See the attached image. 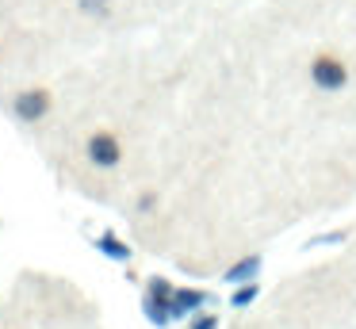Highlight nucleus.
Listing matches in <instances>:
<instances>
[{
  "label": "nucleus",
  "mask_w": 356,
  "mask_h": 329,
  "mask_svg": "<svg viewBox=\"0 0 356 329\" xmlns=\"http://www.w3.org/2000/svg\"><path fill=\"white\" fill-rule=\"evenodd\" d=\"M142 314L154 321L157 329L172 326V283L165 275H154L146 283V295H142Z\"/></svg>",
  "instance_id": "f257e3e1"
},
{
  "label": "nucleus",
  "mask_w": 356,
  "mask_h": 329,
  "mask_svg": "<svg viewBox=\"0 0 356 329\" xmlns=\"http://www.w3.org/2000/svg\"><path fill=\"white\" fill-rule=\"evenodd\" d=\"M310 81L322 92H341L348 84V65L337 54H318V58L310 61Z\"/></svg>",
  "instance_id": "f03ea898"
},
{
  "label": "nucleus",
  "mask_w": 356,
  "mask_h": 329,
  "mask_svg": "<svg viewBox=\"0 0 356 329\" xmlns=\"http://www.w3.org/2000/svg\"><path fill=\"white\" fill-rule=\"evenodd\" d=\"M85 157L92 161L96 168H115L119 161H123V142H119V134H111V130H92L85 142Z\"/></svg>",
  "instance_id": "7ed1b4c3"
},
{
  "label": "nucleus",
  "mask_w": 356,
  "mask_h": 329,
  "mask_svg": "<svg viewBox=\"0 0 356 329\" xmlns=\"http://www.w3.org/2000/svg\"><path fill=\"white\" fill-rule=\"evenodd\" d=\"M50 107H54V96H50V88H24L16 99H12V111H16L19 122H42L50 115Z\"/></svg>",
  "instance_id": "20e7f679"
},
{
  "label": "nucleus",
  "mask_w": 356,
  "mask_h": 329,
  "mask_svg": "<svg viewBox=\"0 0 356 329\" xmlns=\"http://www.w3.org/2000/svg\"><path fill=\"white\" fill-rule=\"evenodd\" d=\"M211 303H215V298L203 287H172V321L192 318L195 310H203V306H211Z\"/></svg>",
  "instance_id": "39448f33"
},
{
  "label": "nucleus",
  "mask_w": 356,
  "mask_h": 329,
  "mask_svg": "<svg viewBox=\"0 0 356 329\" xmlns=\"http://www.w3.org/2000/svg\"><path fill=\"white\" fill-rule=\"evenodd\" d=\"M261 268H264V257H261V252H249V257H241V260H238V264H230V268H226V275H222V280L234 287V283L257 280V275H261Z\"/></svg>",
  "instance_id": "423d86ee"
},
{
  "label": "nucleus",
  "mask_w": 356,
  "mask_h": 329,
  "mask_svg": "<svg viewBox=\"0 0 356 329\" xmlns=\"http://www.w3.org/2000/svg\"><path fill=\"white\" fill-rule=\"evenodd\" d=\"M96 249L104 252V257H111V260H119V264H127V260H131V245L123 241V237L119 234H111V230H104L100 237H96Z\"/></svg>",
  "instance_id": "0eeeda50"
},
{
  "label": "nucleus",
  "mask_w": 356,
  "mask_h": 329,
  "mask_svg": "<svg viewBox=\"0 0 356 329\" xmlns=\"http://www.w3.org/2000/svg\"><path fill=\"white\" fill-rule=\"evenodd\" d=\"M257 295H261V280H245V283H234L230 306H238V310H245V306H253V303H257Z\"/></svg>",
  "instance_id": "6e6552de"
},
{
  "label": "nucleus",
  "mask_w": 356,
  "mask_h": 329,
  "mask_svg": "<svg viewBox=\"0 0 356 329\" xmlns=\"http://www.w3.org/2000/svg\"><path fill=\"white\" fill-rule=\"evenodd\" d=\"M188 329H218V314L211 310H195L192 321H188Z\"/></svg>",
  "instance_id": "1a4fd4ad"
},
{
  "label": "nucleus",
  "mask_w": 356,
  "mask_h": 329,
  "mask_svg": "<svg viewBox=\"0 0 356 329\" xmlns=\"http://www.w3.org/2000/svg\"><path fill=\"white\" fill-rule=\"evenodd\" d=\"M81 12H88V15H108V0H81Z\"/></svg>",
  "instance_id": "9d476101"
}]
</instances>
